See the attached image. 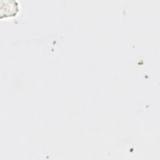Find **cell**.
Returning <instances> with one entry per match:
<instances>
[{
  "label": "cell",
  "mask_w": 160,
  "mask_h": 160,
  "mask_svg": "<svg viewBox=\"0 0 160 160\" xmlns=\"http://www.w3.org/2000/svg\"><path fill=\"white\" fill-rule=\"evenodd\" d=\"M19 11V6L14 0L1 1L0 7L1 18L15 16Z\"/></svg>",
  "instance_id": "cell-1"
}]
</instances>
